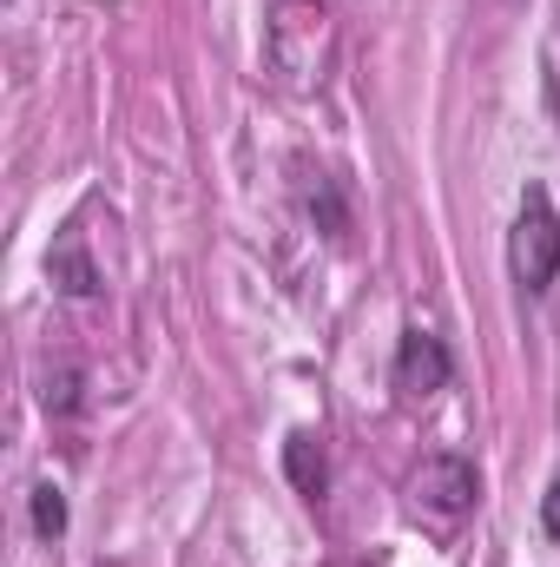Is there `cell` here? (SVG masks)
Returning a JSON list of instances; mask_svg holds the SVG:
<instances>
[{
	"mask_svg": "<svg viewBox=\"0 0 560 567\" xmlns=\"http://www.w3.org/2000/svg\"><path fill=\"white\" fill-rule=\"evenodd\" d=\"M265 53L290 86H317L336 53V20L323 0H278L265 20Z\"/></svg>",
	"mask_w": 560,
	"mask_h": 567,
	"instance_id": "6da1fadb",
	"label": "cell"
},
{
	"mask_svg": "<svg viewBox=\"0 0 560 567\" xmlns=\"http://www.w3.org/2000/svg\"><path fill=\"white\" fill-rule=\"evenodd\" d=\"M508 271L521 290H548L560 278V212L554 198L535 185L515 212V231H508Z\"/></svg>",
	"mask_w": 560,
	"mask_h": 567,
	"instance_id": "7a4b0ae2",
	"label": "cell"
},
{
	"mask_svg": "<svg viewBox=\"0 0 560 567\" xmlns=\"http://www.w3.org/2000/svg\"><path fill=\"white\" fill-rule=\"evenodd\" d=\"M481 495V475L468 455H428L416 475H409V508L428 522H462Z\"/></svg>",
	"mask_w": 560,
	"mask_h": 567,
	"instance_id": "3957f363",
	"label": "cell"
},
{
	"mask_svg": "<svg viewBox=\"0 0 560 567\" xmlns=\"http://www.w3.org/2000/svg\"><path fill=\"white\" fill-rule=\"evenodd\" d=\"M390 377H396V390H403V396H435V390H448L455 357H448V343H442L435 330H403Z\"/></svg>",
	"mask_w": 560,
	"mask_h": 567,
	"instance_id": "277c9868",
	"label": "cell"
},
{
	"mask_svg": "<svg viewBox=\"0 0 560 567\" xmlns=\"http://www.w3.org/2000/svg\"><path fill=\"white\" fill-rule=\"evenodd\" d=\"M283 475H290V488H297L303 502H323V488H330V462H323V435H310V429H297V435L283 442Z\"/></svg>",
	"mask_w": 560,
	"mask_h": 567,
	"instance_id": "5b68a950",
	"label": "cell"
},
{
	"mask_svg": "<svg viewBox=\"0 0 560 567\" xmlns=\"http://www.w3.org/2000/svg\"><path fill=\"white\" fill-rule=\"evenodd\" d=\"M46 278L60 284L66 297H100V265L86 258V238H80V231H66V238L46 251Z\"/></svg>",
	"mask_w": 560,
	"mask_h": 567,
	"instance_id": "8992f818",
	"label": "cell"
},
{
	"mask_svg": "<svg viewBox=\"0 0 560 567\" xmlns=\"http://www.w3.org/2000/svg\"><path fill=\"white\" fill-rule=\"evenodd\" d=\"M33 535H40V542H60V535H66V495H60L53 482L33 488Z\"/></svg>",
	"mask_w": 560,
	"mask_h": 567,
	"instance_id": "52a82bcc",
	"label": "cell"
},
{
	"mask_svg": "<svg viewBox=\"0 0 560 567\" xmlns=\"http://www.w3.org/2000/svg\"><path fill=\"white\" fill-rule=\"evenodd\" d=\"M310 218H323V231H330V238H343V231H350V212H343V198H336V185H330V178H317V192H310Z\"/></svg>",
	"mask_w": 560,
	"mask_h": 567,
	"instance_id": "ba28073f",
	"label": "cell"
},
{
	"mask_svg": "<svg viewBox=\"0 0 560 567\" xmlns=\"http://www.w3.org/2000/svg\"><path fill=\"white\" fill-rule=\"evenodd\" d=\"M46 410H53V416H73V410H80V370H60V377L46 383Z\"/></svg>",
	"mask_w": 560,
	"mask_h": 567,
	"instance_id": "9c48e42d",
	"label": "cell"
},
{
	"mask_svg": "<svg viewBox=\"0 0 560 567\" xmlns=\"http://www.w3.org/2000/svg\"><path fill=\"white\" fill-rule=\"evenodd\" d=\"M541 528H548V535L560 542V475L548 482V495H541Z\"/></svg>",
	"mask_w": 560,
	"mask_h": 567,
	"instance_id": "30bf717a",
	"label": "cell"
}]
</instances>
